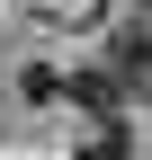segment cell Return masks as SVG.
Listing matches in <instances>:
<instances>
[{
  "label": "cell",
  "mask_w": 152,
  "mask_h": 160,
  "mask_svg": "<svg viewBox=\"0 0 152 160\" xmlns=\"http://www.w3.org/2000/svg\"><path fill=\"white\" fill-rule=\"evenodd\" d=\"M134 80H152V18H134L117 36V89H134Z\"/></svg>",
  "instance_id": "6da1fadb"
},
{
  "label": "cell",
  "mask_w": 152,
  "mask_h": 160,
  "mask_svg": "<svg viewBox=\"0 0 152 160\" xmlns=\"http://www.w3.org/2000/svg\"><path fill=\"white\" fill-rule=\"evenodd\" d=\"M134 151V133H125V116H99V125L81 133V160H125Z\"/></svg>",
  "instance_id": "7a4b0ae2"
}]
</instances>
